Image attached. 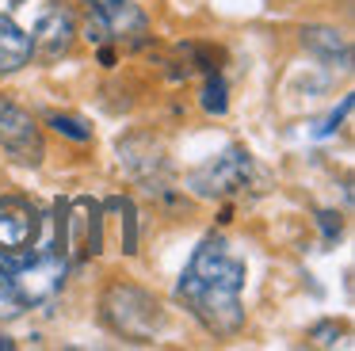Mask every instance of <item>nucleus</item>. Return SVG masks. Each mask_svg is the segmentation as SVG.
Instances as JSON below:
<instances>
[{
    "label": "nucleus",
    "instance_id": "obj_1",
    "mask_svg": "<svg viewBox=\"0 0 355 351\" xmlns=\"http://www.w3.org/2000/svg\"><path fill=\"white\" fill-rule=\"evenodd\" d=\"M241 290H245V259L233 256L222 237H207L176 282V298L214 336H233L245 325Z\"/></svg>",
    "mask_w": 355,
    "mask_h": 351
},
{
    "label": "nucleus",
    "instance_id": "obj_2",
    "mask_svg": "<svg viewBox=\"0 0 355 351\" xmlns=\"http://www.w3.org/2000/svg\"><path fill=\"white\" fill-rule=\"evenodd\" d=\"M85 38L92 46L138 50L149 42V15L134 0H85Z\"/></svg>",
    "mask_w": 355,
    "mask_h": 351
},
{
    "label": "nucleus",
    "instance_id": "obj_3",
    "mask_svg": "<svg viewBox=\"0 0 355 351\" xmlns=\"http://www.w3.org/2000/svg\"><path fill=\"white\" fill-rule=\"evenodd\" d=\"M103 320L126 340H149L161 328V302L130 282H111L100 298Z\"/></svg>",
    "mask_w": 355,
    "mask_h": 351
},
{
    "label": "nucleus",
    "instance_id": "obj_4",
    "mask_svg": "<svg viewBox=\"0 0 355 351\" xmlns=\"http://www.w3.org/2000/svg\"><path fill=\"white\" fill-rule=\"evenodd\" d=\"M39 233H42L39 206L19 195L0 198V267H8L12 275L31 267Z\"/></svg>",
    "mask_w": 355,
    "mask_h": 351
},
{
    "label": "nucleus",
    "instance_id": "obj_5",
    "mask_svg": "<svg viewBox=\"0 0 355 351\" xmlns=\"http://www.w3.org/2000/svg\"><path fill=\"white\" fill-rule=\"evenodd\" d=\"M268 176L252 160V153H245L241 145H230L222 157H214L207 168L191 176V187L207 198H225V195H245V191H263Z\"/></svg>",
    "mask_w": 355,
    "mask_h": 351
},
{
    "label": "nucleus",
    "instance_id": "obj_6",
    "mask_svg": "<svg viewBox=\"0 0 355 351\" xmlns=\"http://www.w3.org/2000/svg\"><path fill=\"white\" fill-rule=\"evenodd\" d=\"M58 259L73 256V259H88L100 252L103 244V206L96 198H73V203H58Z\"/></svg>",
    "mask_w": 355,
    "mask_h": 351
},
{
    "label": "nucleus",
    "instance_id": "obj_7",
    "mask_svg": "<svg viewBox=\"0 0 355 351\" xmlns=\"http://www.w3.org/2000/svg\"><path fill=\"white\" fill-rule=\"evenodd\" d=\"M0 153L16 164H42L46 157V145H42V130L31 114L19 103H12L8 96H0Z\"/></svg>",
    "mask_w": 355,
    "mask_h": 351
},
{
    "label": "nucleus",
    "instance_id": "obj_8",
    "mask_svg": "<svg viewBox=\"0 0 355 351\" xmlns=\"http://www.w3.org/2000/svg\"><path fill=\"white\" fill-rule=\"evenodd\" d=\"M73 35H77L73 12L65 4H54V8H46V15L39 19V31L31 35V53H39V58H46V61H58V58L69 53Z\"/></svg>",
    "mask_w": 355,
    "mask_h": 351
},
{
    "label": "nucleus",
    "instance_id": "obj_9",
    "mask_svg": "<svg viewBox=\"0 0 355 351\" xmlns=\"http://www.w3.org/2000/svg\"><path fill=\"white\" fill-rule=\"evenodd\" d=\"M302 46H306L313 58H321L324 65H352V38L336 27H321V23H309L302 27Z\"/></svg>",
    "mask_w": 355,
    "mask_h": 351
},
{
    "label": "nucleus",
    "instance_id": "obj_10",
    "mask_svg": "<svg viewBox=\"0 0 355 351\" xmlns=\"http://www.w3.org/2000/svg\"><path fill=\"white\" fill-rule=\"evenodd\" d=\"M31 61V35L8 15H0V76L16 73Z\"/></svg>",
    "mask_w": 355,
    "mask_h": 351
},
{
    "label": "nucleus",
    "instance_id": "obj_11",
    "mask_svg": "<svg viewBox=\"0 0 355 351\" xmlns=\"http://www.w3.org/2000/svg\"><path fill=\"white\" fill-rule=\"evenodd\" d=\"M27 309V294L19 290L16 275L8 267H0V320H16Z\"/></svg>",
    "mask_w": 355,
    "mask_h": 351
},
{
    "label": "nucleus",
    "instance_id": "obj_12",
    "mask_svg": "<svg viewBox=\"0 0 355 351\" xmlns=\"http://www.w3.org/2000/svg\"><path fill=\"white\" fill-rule=\"evenodd\" d=\"M107 206H115L123 218H119V225H123V252H134V241H138V221H134V203L130 198H123V195H115V198H107Z\"/></svg>",
    "mask_w": 355,
    "mask_h": 351
},
{
    "label": "nucleus",
    "instance_id": "obj_13",
    "mask_svg": "<svg viewBox=\"0 0 355 351\" xmlns=\"http://www.w3.org/2000/svg\"><path fill=\"white\" fill-rule=\"evenodd\" d=\"M202 111H210V114H222L225 111V80L218 73L210 76L207 88H202Z\"/></svg>",
    "mask_w": 355,
    "mask_h": 351
},
{
    "label": "nucleus",
    "instance_id": "obj_14",
    "mask_svg": "<svg viewBox=\"0 0 355 351\" xmlns=\"http://www.w3.org/2000/svg\"><path fill=\"white\" fill-rule=\"evenodd\" d=\"M50 126H54L58 134L73 137V142H88V137H92V130H88L80 119H73V114H50Z\"/></svg>",
    "mask_w": 355,
    "mask_h": 351
},
{
    "label": "nucleus",
    "instance_id": "obj_15",
    "mask_svg": "<svg viewBox=\"0 0 355 351\" xmlns=\"http://www.w3.org/2000/svg\"><path fill=\"white\" fill-rule=\"evenodd\" d=\"M321 225H324V233H329V241H332V237H340V218H336V214H321Z\"/></svg>",
    "mask_w": 355,
    "mask_h": 351
},
{
    "label": "nucleus",
    "instance_id": "obj_16",
    "mask_svg": "<svg viewBox=\"0 0 355 351\" xmlns=\"http://www.w3.org/2000/svg\"><path fill=\"white\" fill-rule=\"evenodd\" d=\"M12 348V340H4V336H0V351H8Z\"/></svg>",
    "mask_w": 355,
    "mask_h": 351
}]
</instances>
